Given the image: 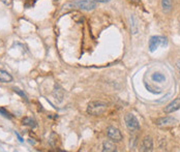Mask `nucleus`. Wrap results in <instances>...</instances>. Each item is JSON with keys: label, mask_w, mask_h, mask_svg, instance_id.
I'll list each match as a JSON object with an SVG mask.
<instances>
[{"label": "nucleus", "mask_w": 180, "mask_h": 152, "mask_svg": "<svg viewBox=\"0 0 180 152\" xmlns=\"http://www.w3.org/2000/svg\"><path fill=\"white\" fill-rule=\"evenodd\" d=\"M124 121L125 124H126V127L130 130H131V132H136V130L140 129V123L135 115L131 113L126 114L124 117Z\"/></svg>", "instance_id": "20e7f679"}, {"label": "nucleus", "mask_w": 180, "mask_h": 152, "mask_svg": "<svg viewBox=\"0 0 180 152\" xmlns=\"http://www.w3.org/2000/svg\"><path fill=\"white\" fill-rule=\"evenodd\" d=\"M53 95L56 97V99L58 98L59 102H61L62 98H63V90H62L60 87L56 86L55 87V90H54V92H53Z\"/></svg>", "instance_id": "4468645a"}, {"label": "nucleus", "mask_w": 180, "mask_h": 152, "mask_svg": "<svg viewBox=\"0 0 180 152\" xmlns=\"http://www.w3.org/2000/svg\"><path fill=\"white\" fill-rule=\"evenodd\" d=\"M107 110V104L103 102H90L87 106V113L93 116L104 114Z\"/></svg>", "instance_id": "f03ea898"}, {"label": "nucleus", "mask_w": 180, "mask_h": 152, "mask_svg": "<svg viewBox=\"0 0 180 152\" xmlns=\"http://www.w3.org/2000/svg\"><path fill=\"white\" fill-rule=\"evenodd\" d=\"M96 1H98V2H107L108 0H96Z\"/></svg>", "instance_id": "4be33fe9"}, {"label": "nucleus", "mask_w": 180, "mask_h": 152, "mask_svg": "<svg viewBox=\"0 0 180 152\" xmlns=\"http://www.w3.org/2000/svg\"><path fill=\"white\" fill-rule=\"evenodd\" d=\"M142 151H152L153 150V140L151 137H145L142 142V147H141Z\"/></svg>", "instance_id": "6e6552de"}, {"label": "nucleus", "mask_w": 180, "mask_h": 152, "mask_svg": "<svg viewBox=\"0 0 180 152\" xmlns=\"http://www.w3.org/2000/svg\"><path fill=\"white\" fill-rule=\"evenodd\" d=\"M16 136H17V138L18 139H19V141L21 142V143H23L24 142V140H23V138H22V137H21L20 135H19V133H18L17 132H16Z\"/></svg>", "instance_id": "412c9836"}, {"label": "nucleus", "mask_w": 180, "mask_h": 152, "mask_svg": "<svg viewBox=\"0 0 180 152\" xmlns=\"http://www.w3.org/2000/svg\"><path fill=\"white\" fill-rule=\"evenodd\" d=\"M131 33L133 34H136L138 32V21L136 19V17H135V15H131Z\"/></svg>", "instance_id": "ddd939ff"}, {"label": "nucleus", "mask_w": 180, "mask_h": 152, "mask_svg": "<svg viewBox=\"0 0 180 152\" xmlns=\"http://www.w3.org/2000/svg\"><path fill=\"white\" fill-rule=\"evenodd\" d=\"M168 41L164 36H152L149 41V50L150 52H154L156 49L160 47H165L167 46Z\"/></svg>", "instance_id": "7ed1b4c3"}, {"label": "nucleus", "mask_w": 180, "mask_h": 152, "mask_svg": "<svg viewBox=\"0 0 180 152\" xmlns=\"http://www.w3.org/2000/svg\"><path fill=\"white\" fill-rule=\"evenodd\" d=\"M177 123V120L173 117H163L158 118L155 121V124L157 126H173L174 124Z\"/></svg>", "instance_id": "423d86ee"}, {"label": "nucleus", "mask_w": 180, "mask_h": 152, "mask_svg": "<svg viewBox=\"0 0 180 152\" xmlns=\"http://www.w3.org/2000/svg\"><path fill=\"white\" fill-rule=\"evenodd\" d=\"M22 123L24 124V125H27V126H29V127H32V128L36 127V125H37L36 121H35L33 118H31V117H25V118H23Z\"/></svg>", "instance_id": "f8f14e48"}, {"label": "nucleus", "mask_w": 180, "mask_h": 152, "mask_svg": "<svg viewBox=\"0 0 180 152\" xmlns=\"http://www.w3.org/2000/svg\"><path fill=\"white\" fill-rule=\"evenodd\" d=\"M176 68H177V72H178L179 74V77H180V60L176 62Z\"/></svg>", "instance_id": "aec40b11"}, {"label": "nucleus", "mask_w": 180, "mask_h": 152, "mask_svg": "<svg viewBox=\"0 0 180 152\" xmlns=\"http://www.w3.org/2000/svg\"><path fill=\"white\" fill-rule=\"evenodd\" d=\"M57 139H58V137H57L56 133L52 132L49 138V143L50 145L52 146V147H56V143H57Z\"/></svg>", "instance_id": "dca6fc26"}, {"label": "nucleus", "mask_w": 180, "mask_h": 152, "mask_svg": "<svg viewBox=\"0 0 180 152\" xmlns=\"http://www.w3.org/2000/svg\"><path fill=\"white\" fill-rule=\"evenodd\" d=\"M130 3L135 4V5H140L141 4V0H127Z\"/></svg>", "instance_id": "6ab92c4d"}, {"label": "nucleus", "mask_w": 180, "mask_h": 152, "mask_svg": "<svg viewBox=\"0 0 180 152\" xmlns=\"http://www.w3.org/2000/svg\"><path fill=\"white\" fill-rule=\"evenodd\" d=\"M13 81V77L11 74H8L7 72L3 71V69H0V82L2 83H10Z\"/></svg>", "instance_id": "1a4fd4ad"}, {"label": "nucleus", "mask_w": 180, "mask_h": 152, "mask_svg": "<svg viewBox=\"0 0 180 152\" xmlns=\"http://www.w3.org/2000/svg\"><path fill=\"white\" fill-rule=\"evenodd\" d=\"M65 10H82V11H91L96 7V3L92 0H78V1H71L63 5Z\"/></svg>", "instance_id": "f257e3e1"}, {"label": "nucleus", "mask_w": 180, "mask_h": 152, "mask_svg": "<svg viewBox=\"0 0 180 152\" xmlns=\"http://www.w3.org/2000/svg\"><path fill=\"white\" fill-rule=\"evenodd\" d=\"M14 91H15V92H17L18 94H20L21 96L24 97V98H25V99L27 100V96H26V94L24 93L23 91H21V90L19 89V88H16V87H15V88H14Z\"/></svg>", "instance_id": "a211bd4d"}, {"label": "nucleus", "mask_w": 180, "mask_h": 152, "mask_svg": "<svg viewBox=\"0 0 180 152\" xmlns=\"http://www.w3.org/2000/svg\"><path fill=\"white\" fill-rule=\"evenodd\" d=\"M0 113H1L5 118H8V119H11V114L8 113V112H6L4 110V109H2V108H0Z\"/></svg>", "instance_id": "f3484780"}, {"label": "nucleus", "mask_w": 180, "mask_h": 152, "mask_svg": "<svg viewBox=\"0 0 180 152\" xmlns=\"http://www.w3.org/2000/svg\"><path fill=\"white\" fill-rule=\"evenodd\" d=\"M116 146L113 144V143H111L109 141H106L104 142L103 144V151L104 152H114L116 151Z\"/></svg>", "instance_id": "9b49d317"}, {"label": "nucleus", "mask_w": 180, "mask_h": 152, "mask_svg": "<svg viewBox=\"0 0 180 152\" xmlns=\"http://www.w3.org/2000/svg\"><path fill=\"white\" fill-rule=\"evenodd\" d=\"M179 109H180V98H176L173 102H171L167 107H165L164 112L166 114H171L173 112H176L177 110H179Z\"/></svg>", "instance_id": "0eeeda50"}, {"label": "nucleus", "mask_w": 180, "mask_h": 152, "mask_svg": "<svg viewBox=\"0 0 180 152\" xmlns=\"http://www.w3.org/2000/svg\"><path fill=\"white\" fill-rule=\"evenodd\" d=\"M107 135L108 137L112 140V141L114 142H121L122 141V139H123V137H122V133L118 129V128H116V127H114V126H110V127H108V129H107Z\"/></svg>", "instance_id": "39448f33"}, {"label": "nucleus", "mask_w": 180, "mask_h": 152, "mask_svg": "<svg viewBox=\"0 0 180 152\" xmlns=\"http://www.w3.org/2000/svg\"><path fill=\"white\" fill-rule=\"evenodd\" d=\"M172 0H161V8L165 14H168L172 11Z\"/></svg>", "instance_id": "9d476101"}, {"label": "nucleus", "mask_w": 180, "mask_h": 152, "mask_svg": "<svg viewBox=\"0 0 180 152\" xmlns=\"http://www.w3.org/2000/svg\"><path fill=\"white\" fill-rule=\"evenodd\" d=\"M151 78L154 82H164L166 80V77L163 74H160V72H155V74L152 75Z\"/></svg>", "instance_id": "2eb2a0df"}]
</instances>
